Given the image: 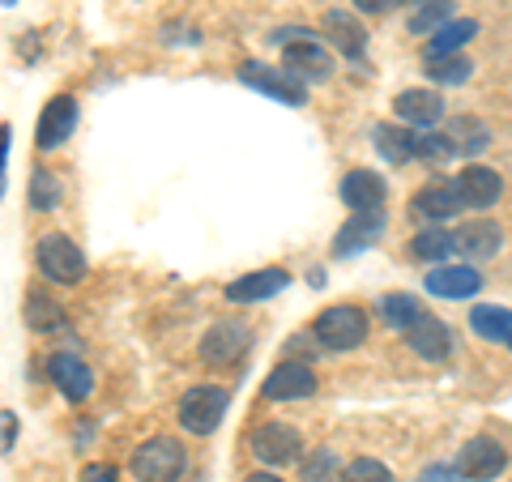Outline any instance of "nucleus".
Segmentation results:
<instances>
[{"label":"nucleus","instance_id":"26","mask_svg":"<svg viewBox=\"0 0 512 482\" xmlns=\"http://www.w3.org/2000/svg\"><path fill=\"white\" fill-rule=\"evenodd\" d=\"M376 150L380 158H389L393 167H402V163H414V133L410 128H397V124H376Z\"/></svg>","mask_w":512,"mask_h":482},{"label":"nucleus","instance_id":"7","mask_svg":"<svg viewBox=\"0 0 512 482\" xmlns=\"http://www.w3.org/2000/svg\"><path fill=\"white\" fill-rule=\"evenodd\" d=\"M248 342H252V329L244 320H218V325L201 337V359L210 367H231L244 359Z\"/></svg>","mask_w":512,"mask_h":482},{"label":"nucleus","instance_id":"35","mask_svg":"<svg viewBox=\"0 0 512 482\" xmlns=\"http://www.w3.org/2000/svg\"><path fill=\"white\" fill-rule=\"evenodd\" d=\"M338 482H393V474H389V465H384V461L359 457V461H350L346 470L338 474Z\"/></svg>","mask_w":512,"mask_h":482},{"label":"nucleus","instance_id":"8","mask_svg":"<svg viewBox=\"0 0 512 482\" xmlns=\"http://www.w3.org/2000/svg\"><path fill=\"white\" fill-rule=\"evenodd\" d=\"M453 192L466 210H491V205L504 197V175L495 167H483V163L461 167V175L453 180Z\"/></svg>","mask_w":512,"mask_h":482},{"label":"nucleus","instance_id":"29","mask_svg":"<svg viewBox=\"0 0 512 482\" xmlns=\"http://www.w3.org/2000/svg\"><path fill=\"white\" fill-rule=\"evenodd\" d=\"M380 316H384V325H389V329L406 333L414 320L423 316V303L414 299V295H384V299H380Z\"/></svg>","mask_w":512,"mask_h":482},{"label":"nucleus","instance_id":"33","mask_svg":"<svg viewBox=\"0 0 512 482\" xmlns=\"http://www.w3.org/2000/svg\"><path fill=\"white\" fill-rule=\"evenodd\" d=\"M448 18H453V0H419V13L410 18V30L414 35H423V30L431 35V30L444 26Z\"/></svg>","mask_w":512,"mask_h":482},{"label":"nucleus","instance_id":"36","mask_svg":"<svg viewBox=\"0 0 512 482\" xmlns=\"http://www.w3.org/2000/svg\"><path fill=\"white\" fill-rule=\"evenodd\" d=\"M116 478H120V470L116 465H103V461H90L82 470V482H116Z\"/></svg>","mask_w":512,"mask_h":482},{"label":"nucleus","instance_id":"5","mask_svg":"<svg viewBox=\"0 0 512 482\" xmlns=\"http://www.w3.org/2000/svg\"><path fill=\"white\" fill-rule=\"evenodd\" d=\"M184 470V448L171 436H154L133 453V474L137 482H175Z\"/></svg>","mask_w":512,"mask_h":482},{"label":"nucleus","instance_id":"3","mask_svg":"<svg viewBox=\"0 0 512 482\" xmlns=\"http://www.w3.org/2000/svg\"><path fill=\"white\" fill-rule=\"evenodd\" d=\"M35 261H39L43 278H52V282H60V286H77V282L86 278V252L77 248L69 235H60V231H52V235L39 239Z\"/></svg>","mask_w":512,"mask_h":482},{"label":"nucleus","instance_id":"16","mask_svg":"<svg viewBox=\"0 0 512 482\" xmlns=\"http://www.w3.org/2000/svg\"><path fill=\"white\" fill-rule=\"evenodd\" d=\"M427 291L436 299H474L483 291V273L474 265H436L427 273Z\"/></svg>","mask_w":512,"mask_h":482},{"label":"nucleus","instance_id":"28","mask_svg":"<svg viewBox=\"0 0 512 482\" xmlns=\"http://www.w3.org/2000/svg\"><path fill=\"white\" fill-rule=\"evenodd\" d=\"M60 197H64V188H60V180L52 171H43V167L30 171V192H26L30 210H35V214H52L60 205Z\"/></svg>","mask_w":512,"mask_h":482},{"label":"nucleus","instance_id":"18","mask_svg":"<svg viewBox=\"0 0 512 482\" xmlns=\"http://www.w3.org/2000/svg\"><path fill=\"white\" fill-rule=\"evenodd\" d=\"M338 197L350 205V214L355 210H384V201H389V184H384V175L359 167V171H350L342 180Z\"/></svg>","mask_w":512,"mask_h":482},{"label":"nucleus","instance_id":"25","mask_svg":"<svg viewBox=\"0 0 512 482\" xmlns=\"http://www.w3.org/2000/svg\"><path fill=\"white\" fill-rule=\"evenodd\" d=\"M448 146H453V154H483L487 146H491V128L483 124V120H474V116H461V120H453L448 124Z\"/></svg>","mask_w":512,"mask_h":482},{"label":"nucleus","instance_id":"24","mask_svg":"<svg viewBox=\"0 0 512 482\" xmlns=\"http://www.w3.org/2000/svg\"><path fill=\"white\" fill-rule=\"evenodd\" d=\"M470 329L483 337V342L508 346L512 342V312L504 303H478V308H470Z\"/></svg>","mask_w":512,"mask_h":482},{"label":"nucleus","instance_id":"34","mask_svg":"<svg viewBox=\"0 0 512 482\" xmlns=\"http://www.w3.org/2000/svg\"><path fill=\"white\" fill-rule=\"evenodd\" d=\"M414 158H423V163H448V158H453V146H448L444 133L423 128V133H414Z\"/></svg>","mask_w":512,"mask_h":482},{"label":"nucleus","instance_id":"9","mask_svg":"<svg viewBox=\"0 0 512 482\" xmlns=\"http://www.w3.org/2000/svg\"><path fill=\"white\" fill-rule=\"evenodd\" d=\"M239 82L252 86V90H261V94H269V99L291 103V107H303V103H308V86L295 82V77L286 73V69H269V64L248 60L244 69H239Z\"/></svg>","mask_w":512,"mask_h":482},{"label":"nucleus","instance_id":"21","mask_svg":"<svg viewBox=\"0 0 512 482\" xmlns=\"http://www.w3.org/2000/svg\"><path fill=\"white\" fill-rule=\"evenodd\" d=\"M453 248L474 256V261H487V256H495L504 248V227H500V222H487V218L466 222L461 231H453Z\"/></svg>","mask_w":512,"mask_h":482},{"label":"nucleus","instance_id":"19","mask_svg":"<svg viewBox=\"0 0 512 482\" xmlns=\"http://www.w3.org/2000/svg\"><path fill=\"white\" fill-rule=\"evenodd\" d=\"M393 116L414 128H436L444 120V99L436 90H402L393 99Z\"/></svg>","mask_w":512,"mask_h":482},{"label":"nucleus","instance_id":"1","mask_svg":"<svg viewBox=\"0 0 512 482\" xmlns=\"http://www.w3.org/2000/svg\"><path fill=\"white\" fill-rule=\"evenodd\" d=\"M316 342L320 350H333V355H346V350H355L363 337H367V312L355 308V303H333L316 316Z\"/></svg>","mask_w":512,"mask_h":482},{"label":"nucleus","instance_id":"15","mask_svg":"<svg viewBox=\"0 0 512 482\" xmlns=\"http://www.w3.org/2000/svg\"><path fill=\"white\" fill-rule=\"evenodd\" d=\"M47 376H52V384L64 393V401H73V406H82V401L94 393V372L77 355H52L47 359Z\"/></svg>","mask_w":512,"mask_h":482},{"label":"nucleus","instance_id":"38","mask_svg":"<svg viewBox=\"0 0 512 482\" xmlns=\"http://www.w3.org/2000/svg\"><path fill=\"white\" fill-rule=\"evenodd\" d=\"M402 0H355V9L359 13H389V9H397Z\"/></svg>","mask_w":512,"mask_h":482},{"label":"nucleus","instance_id":"2","mask_svg":"<svg viewBox=\"0 0 512 482\" xmlns=\"http://www.w3.org/2000/svg\"><path fill=\"white\" fill-rule=\"evenodd\" d=\"M227 406L231 397L227 389H214V384H197V389H188L180 397V427L188 436H214L227 419Z\"/></svg>","mask_w":512,"mask_h":482},{"label":"nucleus","instance_id":"39","mask_svg":"<svg viewBox=\"0 0 512 482\" xmlns=\"http://www.w3.org/2000/svg\"><path fill=\"white\" fill-rule=\"evenodd\" d=\"M248 482H282L278 474H248Z\"/></svg>","mask_w":512,"mask_h":482},{"label":"nucleus","instance_id":"40","mask_svg":"<svg viewBox=\"0 0 512 482\" xmlns=\"http://www.w3.org/2000/svg\"><path fill=\"white\" fill-rule=\"evenodd\" d=\"M0 5H13V0H0Z\"/></svg>","mask_w":512,"mask_h":482},{"label":"nucleus","instance_id":"20","mask_svg":"<svg viewBox=\"0 0 512 482\" xmlns=\"http://www.w3.org/2000/svg\"><path fill=\"white\" fill-rule=\"evenodd\" d=\"M320 30H325V39L338 47V52L346 56H363V47H367V30L359 22V13H346V9H329L325 13V22H320Z\"/></svg>","mask_w":512,"mask_h":482},{"label":"nucleus","instance_id":"4","mask_svg":"<svg viewBox=\"0 0 512 482\" xmlns=\"http://www.w3.org/2000/svg\"><path fill=\"white\" fill-rule=\"evenodd\" d=\"M282 69L295 77V82H329L333 77V56L325 52V43H316L312 30H303L299 39L282 43Z\"/></svg>","mask_w":512,"mask_h":482},{"label":"nucleus","instance_id":"22","mask_svg":"<svg viewBox=\"0 0 512 482\" xmlns=\"http://www.w3.org/2000/svg\"><path fill=\"white\" fill-rule=\"evenodd\" d=\"M410 210L419 218H427V222H444V218L461 214V201H457V192H453V184H448V180H431L427 188L414 192Z\"/></svg>","mask_w":512,"mask_h":482},{"label":"nucleus","instance_id":"30","mask_svg":"<svg viewBox=\"0 0 512 482\" xmlns=\"http://www.w3.org/2000/svg\"><path fill=\"white\" fill-rule=\"evenodd\" d=\"M423 64H427V77L436 86H461V82H470V73H474L470 56H436V60H423Z\"/></svg>","mask_w":512,"mask_h":482},{"label":"nucleus","instance_id":"17","mask_svg":"<svg viewBox=\"0 0 512 482\" xmlns=\"http://www.w3.org/2000/svg\"><path fill=\"white\" fill-rule=\"evenodd\" d=\"M286 286H291V273L286 269H256L227 286V303H265V299L282 295Z\"/></svg>","mask_w":512,"mask_h":482},{"label":"nucleus","instance_id":"23","mask_svg":"<svg viewBox=\"0 0 512 482\" xmlns=\"http://www.w3.org/2000/svg\"><path fill=\"white\" fill-rule=\"evenodd\" d=\"M470 39H478V22H474V18H448L444 26L431 30L423 60H436V56H461V47H466Z\"/></svg>","mask_w":512,"mask_h":482},{"label":"nucleus","instance_id":"11","mask_svg":"<svg viewBox=\"0 0 512 482\" xmlns=\"http://www.w3.org/2000/svg\"><path fill=\"white\" fill-rule=\"evenodd\" d=\"M316 393V372L308 363H299V359H286L278 363L274 372L265 376L261 384V397L265 401H303V397H312Z\"/></svg>","mask_w":512,"mask_h":482},{"label":"nucleus","instance_id":"6","mask_svg":"<svg viewBox=\"0 0 512 482\" xmlns=\"http://www.w3.org/2000/svg\"><path fill=\"white\" fill-rule=\"evenodd\" d=\"M453 470L470 482H495L508 470V448L495 436H474V440H466V448H461Z\"/></svg>","mask_w":512,"mask_h":482},{"label":"nucleus","instance_id":"13","mask_svg":"<svg viewBox=\"0 0 512 482\" xmlns=\"http://www.w3.org/2000/svg\"><path fill=\"white\" fill-rule=\"evenodd\" d=\"M73 128H77V99L73 94H56L39 116V133H35L39 150H60L73 137Z\"/></svg>","mask_w":512,"mask_h":482},{"label":"nucleus","instance_id":"32","mask_svg":"<svg viewBox=\"0 0 512 482\" xmlns=\"http://www.w3.org/2000/svg\"><path fill=\"white\" fill-rule=\"evenodd\" d=\"M299 482H338V453L316 448L312 457H299Z\"/></svg>","mask_w":512,"mask_h":482},{"label":"nucleus","instance_id":"12","mask_svg":"<svg viewBox=\"0 0 512 482\" xmlns=\"http://www.w3.org/2000/svg\"><path fill=\"white\" fill-rule=\"evenodd\" d=\"M406 346H410L419 359H427V363H444L448 355H453V329H448L444 320H436V316L423 312V316L406 329Z\"/></svg>","mask_w":512,"mask_h":482},{"label":"nucleus","instance_id":"27","mask_svg":"<svg viewBox=\"0 0 512 482\" xmlns=\"http://www.w3.org/2000/svg\"><path fill=\"white\" fill-rule=\"evenodd\" d=\"M410 252L419 256V261H431V265H444L448 256H453V231H444V227H427L410 239Z\"/></svg>","mask_w":512,"mask_h":482},{"label":"nucleus","instance_id":"31","mask_svg":"<svg viewBox=\"0 0 512 482\" xmlns=\"http://www.w3.org/2000/svg\"><path fill=\"white\" fill-rule=\"evenodd\" d=\"M26 325H30V329H39V333L60 329V325H64L60 303H52L43 291H30V295H26Z\"/></svg>","mask_w":512,"mask_h":482},{"label":"nucleus","instance_id":"37","mask_svg":"<svg viewBox=\"0 0 512 482\" xmlns=\"http://www.w3.org/2000/svg\"><path fill=\"white\" fill-rule=\"evenodd\" d=\"M419 482H461V474L453 470V465H427V470L419 474Z\"/></svg>","mask_w":512,"mask_h":482},{"label":"nucleus","instance_id":"10","mask_svg":"<svg viewBox=\"0 0 512 482\" xmlns=\"http://www.w3.org/2000/svg\"><path fill=\"white\" fill-rule=\"evenodd\" d=\"M252 453L265 465H291L303 457V436L291 423H265L252 431Z\"/></svg>","mask_w":512,"mask_h":482},{"label":"nucleus","instance_id":"14","mask_svg":"<svg viewBox=\"0 0 512 482\" xmlns=\"http://www.w3.org/2000/svg\"><path fill=\"white\" fill-rule=\"evenodd\" d=\"M380 235H384V210H355L338 231V239H333V252L338 256L367 252L372 244H380Z\"/></svg>","mask_w":512,"mask_h":482}]
</instances>
